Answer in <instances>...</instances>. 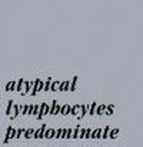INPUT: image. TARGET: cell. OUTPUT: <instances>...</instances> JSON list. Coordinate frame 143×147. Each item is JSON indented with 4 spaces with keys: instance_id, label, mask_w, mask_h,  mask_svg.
<instances>
[{
    "instance_id": "cell-6",
    "label": "cell",
    "mask_w": 143,
    "mask_h": 147,
    "mask_svg": "<svg viewBox=\"0 0 143 147\" xmlns=\"http://www.w3.org/2000/svg\"><path fill=\"white\" fill-rule=\"evenodd\" d=\"M104 110H106V106H99V108H97V113H99V114H102Z\"/></svg>"
},
{
    "instance_id": "cell-5",
    "label": "cell",
    "mask_w": 143,
    "mask_h": 147,
    "mask_svg": "<svg viewBox=\"0 0 143 147\" xmlns=\"http://www.w3.org/2000/svg\"><path fill=\"white\" fill-rule=\"evenodd\" d=\"M59 89H60V83H57V82L53 83V86H52V90H59Z\"/></svg>"
},
{
    "instance_id": "cell-3",
    "label": "cell",
    "mask_w": 143,
    "mask_h": 147,
    "mask_svg": "<svg viewBox=\"0 0 143 147\" xmlns=\"http://www.w3.org/2000/svg\"><path fill=\"white\" fill-rule=\"evenodd\" d=\"M43 130H44V126L40 129V130H37V133L34 134V136H36V139H37V137H41V136H43Z\"/></svg>"
},
{
    "instance_id": "cell-7",
    "label": "cell",
    "mask_w": 143,
    "mask_h": 147,
    "mask_svg": "<svg viewBox=\"0 0 143 147\" xmlns=\"http://www.w3.org/2000/svg\"><path fill=\"white\" fill-rule=\"evenodd\" d=\"M117 133H119V130H117V129H114V130H113V131H112L110 137H112V139H114V137H116V136H117Z\"/></svg>"
},
{
    "instance_id": "cell-10",
    "label": "cell",
    "mask_w": 143,
    "mask_h": 147,
    "mask_svg": "<svg viewBox=\"0 0 143 147\" xmlns=\"http://www.w3.org/2000/svg\"><path fill=\"white\" fill-rule=\"evenodd\" d=\"M69 89V83H63V86L60 87V90H67Z\"/></svg>"
},
{
    "instance_id": "cell-13",
    "label": "cell",
    "mask_w": 143,
    "mask_h": 147,
    "mask_svg": "<svg viewBox=\"0 0 143 147\" xmlns=\"http://www.w3.org/2000/svg\"><path fill=\"white\" fill-rule=\"evenodd\" d=\"M113 113V106H109V108H107V114H112Z\"/></svg>"
},
{
    "instance_id": "cell-4",
    "label": "cell",
    "mask_w": 143,
    "mask_h": 147,
    "mask_svg": "<svg viewBox=\"0 0 143 147\" xmlns=\"http://www.w3.org/2000/svg\"><path fill=\"white\" fill-rule=\"evenodd\" d=\"M69 111H70V107L69 106H64L63 108H62V114H67Z\"/></svg>"
},
{
    "instance_id": "cell-16",
    "label": "cell",
    "mask_w": 143,
    "mask_h": 147,
    "mask_svg": "<svg viewBox=\"0 0 143 147\" xmlns=\"http://www.w3.org/2000/svg\"><path fill=\"white\" fill-rule=\"evenodd\" d=\"M22 133H23V130H19V133L16 134V137H20V136H22Z\"/></svg>"
},
{
    "instance_id": "cell-11",
    "label": "cell",
    "mask_w": 143,
    "mask_h": 147,
    "mask_svg": "<svg viewBox=\"0 0 143 147\" xmlns=\"http://www.w3.org/2000/svg\"><path fill=\"white\" fill-rule=\"evenodd\" d=\"M95 110H96V103H93V104H92V108H90V114L95 113Z\"/></svg>"
},
{
    "instance_id": "cell-14",
    "label": "cell",
    "mask_w": 143,
    "mask_h": 147,
    "mask_svg": "<svg viewBox=\"0 0 143 147\" xmlns=\"http://www.w3.org/2000/svg\"><path fill=\"white\" fill-rule=\"evenodd\" d=\"M49 87H50V80H47L46 86H44V90H49Z\"/></svg>"
},
{
    "instance_id": "cell-15",
    "label": "cell",
    "mask_w": 143,
    "mask_h": 147,
    "mask_svg": "<svg viewBox=\"0 0 143 147\" xmlns=\"http://www.w3.org/2000/svg\"><path fill=\"white\" fill-rule=\"evenodd\" d=\"M107 130H109V129H106V130H104V133H103V137H104V139L107 137Z\"/></svg>"
},
{
    "instance_id": "cell-2",
    "label": "cell",
    "mask_w": 143,
    "mask_h": 147,
    "mask_svg": "<svg viewBox=\"0 0 143 147\" xmlns=\"http://www.w3.org/2000/svg\"><path fill=\"white\" fill-rule=\"evenodd\" d=\"M80 110H82V106H75V108L72 110V114H77Z\"/></svg>"
},
{
    "instance_id": "cell-12",
    "label": "cell",
    "mask_w": 143,
    "mask_h": 147,
    "mask_svg": "<svg viewBox=\"0 0 143 147\" xmlns=\"http://www.w3.org/2000/svg\"><path fill=\"white\" fill-rule=\"evenodd\" d=\"M13 87H15V83H9V86L6 87V90H12Z\"/></svg>"
},
{
    "instance_id": "cell-8",
    "label": "cell",
    "mask_w": 143,
    "mask_h": 147,
    "mask_svg": "<svg viewBox=\"0 0 143 147\" xmlns=\"http://www.w3.org/2000/svg\"><path fill=\"white\" fill-rule=\"evenodd\" d=\"M53 136H54V130H49L46 133V137H53Z\"/></svg>"
},
{
    "instance_id": "cell-1",
    "label": "cell",
    "mask_w": 143,
    "mask_h": 147,
    "mask_svg": "<svg viewBox=\"0 0 143 147\" xmlns=\"http://www.w3.org/2000/svg\"><path fill=\"white\" fill-rule=\"evenodd\" d=\"M13 136H15V130H13L12 127H9V133H7V137L4 139V143H7V140H9L10 137H13Z\"/></svg>"
},
{
    "instance_id": "cell-9",
    "label": "cell",
    "mask_w": 143,
    "mask_h": 147,
    "mask_svg": "<svg viewBox=\"0 0 143 147\" xmlns=\"http://www.w3.org/2000/svg\"><path fill=\"white\" fill-rule=\"evenodd\" d=\"M32 136H33V130H27V133H26V139L32 137Z\"/></svg>"
}]
</instances>
